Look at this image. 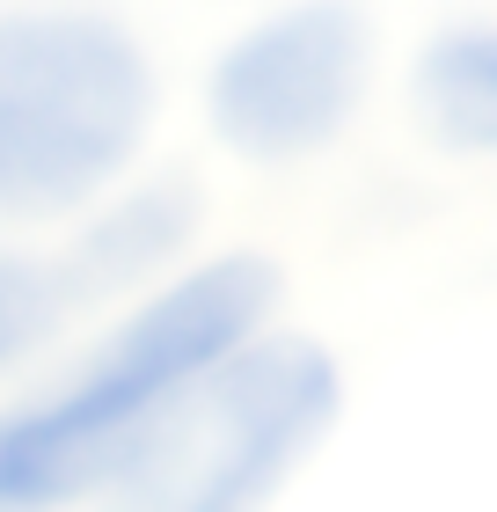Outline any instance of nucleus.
Wrapping results in <instances>:
<instances>
[{"mask_svg":"<svg viewBox=\"0 0 497 512\" xmlns=\"http://www.w3.org/2000/svg\"><path fill=\"white\" fill-rule=\"evenodd\" d=\"M271 293L278 271L264 256H212L147 293L88 352V366L37 403L0 410V505H66L110 491L169 395L264 330Z\"/></svg>","mask_w":497,"mask_h":512,"instance_id":"f257e3e1","label":"nucleus"},{"mask_svg":"<svg viewBox=\"0 0 497 512\" xmlns=\"http://www.w3.org/2000/svg\"><path fill=\"white\" fill-rule=\"evenodd\" d=\"M154 125L139 37L88 8L0 15V220L96 205Z\"/></svg>","mask_w":497,"mask_h":512,"instance_id":"f03ea898","label":"nucleus"},{"mask_svg":"<svg viewBox=\"0 0 497 512\" xmlns=\"http://www.w3.org/2000/svg\"><path fill=\"white\" fill-rule=\"evenodd\" d=\"M337 366L307 337H249L139 432L110 498L147 512H242L286 483L337 417Z\"/></svg>","mask_w":497,"mask_h":512,"instance_id":"7ed1b4c3","label":"nucleus"},{"mask_svg":"<svg viewBox=\"0 0 497 512\" xmlns=\"http://www.w3.org/2000/svg\"><path fill=\"white\" fill-rule=\"evenodd\" d=\"M373 74V30L351 0H293L220 52L205 118L242 161H307L351 125Z\"/></svg>","mask_w":497,"mask_h":512,"instance_id":"20e7f679","label":"nucleus"},{"mask_svg":"<svg viewBox=\"0 0 497 512\" xmlns=\"http://www.w3.org/2000/svg\"><path fill=\"white\" fill-rule=\"evenodd\" d=\"M191 220H198L191 183H147V191L117 198L110 213L88 220L81 242L66 249V264H74V278H81V300H103L117 286L154 278L183 242H191Z\"/></svg>","mask_w":497,"mask_h":512,"instance_id":"39448f33","label":"nucleus"},{"mask_svg":"<svg viewBox=\"0 0 497 512\" xmlns=\"http://www.w3.org/2000/svg\"><path fill=\"white\" fill-rule=\"evenodd\" d=\"M410 96L446 154H497V22L439 30L417 59Z\"/></svg>","mask_w":497,"mask_h":512,"instance_id":"423d86ee","label":"nucleus"},{"mask_svg":"<svg viewBox=\"0 0 497 512\" xmlns=\"http://www.w3.org/2000/svg\"><path fill=\"white\" fill-rule=\"evenodd\" d=\"M74 308H88V300H81V278L66 264V249L59 256L0 249V374H15L30 352H44Z\"/></svg>","mask_w":497,"mask_h":512,"instance_id":"0eeeda50","label":"nucleus"}]
</instances>
